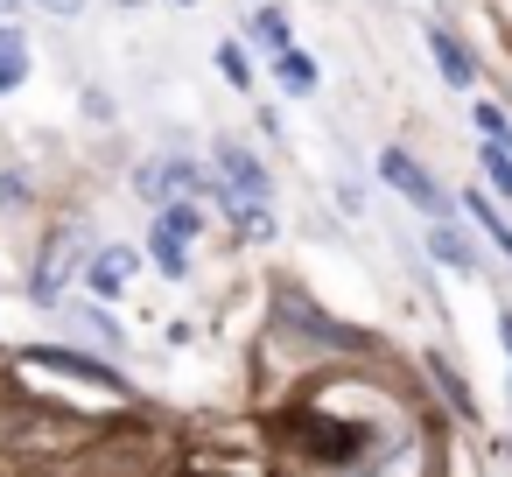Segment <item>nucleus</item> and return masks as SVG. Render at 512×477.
I'll list each match as a JSON object with an SVG mask.
<instances>
[{
  "mask_svg": "<svg viewBox=\"0 0 512 477\" xmlns=\"http://www.w3.org/2000/svg\"><path fill=\"white\" fill-rule=\"evenodd\" d=\"M379 183H386V190H400V204H414V211H428V218H442V211H449V204H442V183H435L407 148H386V155H379Z\"/></svg>",
  "mask_w": 512,
  "mask_h": 477,
  "instance_id": "f257e3e1",
  "label": "nucleus"
},
{
  "mask_svg": "<svg viewBox=\"0 0 512 477\" xmlns=\"http://www.w3.org/2000/svg\"><path fill=\"white\" fill-rule=\"evenodd\" d=\"M141 197H148V204H197V197H204V169L183 162V155H169V162L141 169Z\"/></svg>",
  "mask_w": 512,
  "mask_h": 477,
  "instance_id": "f03ea898",
  "label": "nucleus"
},
{
  "mask_svg": "<svg viewBox=\"0 0 512 477\" xmlns=\"http://www.w3.org/2000/svg\"><path fill=\"white\" fill-rule=\"evenodd\" d=\"M421 36H428V57H435L442 85H449V92H470V85H477V57H470V43H463L456 29H442V22L421 29Z\"/></svg>",
  "mask_w": 512,
  "mask_h": 477,
  "instance_id": "7ed1b4c3",
  "label": "nucleus"
},
{
  "mask_svg": "<svg viewBox=\"0 0 512 477\" xmlns=\"http://www.w3.org/2000/svg\"><path fill=\"white\" fill-rule=\"evenodd\" d=\"M218 176H225V190H232V197H253V204H267V190H274V183H267V169H260L239 141H225V148H218Z\"/></svg>",
  "mask_w": 512,
  "mask_h": 477,
  "instance_id": "20e7f679",
  "label": "nucleus"
},
{
  "mask_svg": "<svg viewBox=\"0 0 512 477\" xmlns=\"http://www.w3.org/2000/svg\"><path fill=\"white\" fill-rule=\"evenodd\" d=\"M428 253H435V267H449V274H477V239H470L463 225H449V218L428 225Z\"/></svg>",
  "mask_w": 512,
  "mask_h": 477,
  "instance_id": "39448f33",
  "label": "nucleus"
},
{
  "mask_svg": "<svg viewBox=\"0 0 512 477\" xmlns=\"http://www.w3.org/2000/svg\"><path fill=\"white\" fill-rule=\"evenodd\" d=\"M134 246H99L92 253V267H85V281H92V295H120L127 281H134Z\"/></svg>",
  "mask_w": 512,
  "mask_h": 477,
  "instance_id": "423d86ee",
  "label": "nucleus"
},
{
  "mask_svg": "<svg viewBox=\"0 0 512 477\" xmlns=\"http://www.w3.org/2000/svg\"><path fill=\"white\" fill-rule=\"evenodd\" d=\"M148 246H155V267H162L169 281H183V274H190V239H183L176 225H162V218H155V239H148Z\"/></svg>",
  "mask_w": 512,
  "mask_h": 477,
  "instance_id": "0eeeda50",
  "label": "nucleus"
},
{
  "mask_svg": "<svg viewBox=\"0 0 512 477\" xmlns=\"http://www.w3.org/2000/svg\"><path fill=\"white\" fill-rule=\"evenodd\" d=\"M477 169H484V183H491L498 197H512V141H484V148H477Z\"/></svg>",
  "mask_w": 512,
  "mask_h": 477,
  "instance_id": "6e6552de",
  "label": "nucleus"
},
{
  "mask_svg": "<svg viewBox=\"0 0 512 477\" xmlns=\"http://www.w3.org/2000/svg\"><path fill=\"white\" fill-rule=\"evenodd\" d=\"M22 78H29V43L15 29H0V92H15Z\"/></svg>",
  "mask_w": 512,
  "mask_h": 477,
  "instance_id": "1a4fd4ad",
  "label": "nucleus"
},
{
  "mask_svg": "<svg viewBox=\"0 0 512 477\" xmlns=\"http://www.w3.org/2000/svg\"><path fill=\"white\" fill-rule=\"evenodd\" d=\"M253 43H260V50H274V57H281V50H295L288 15H281V8H260V15H253Z\"/></svg>",
  "mask_w": 512,
  "mask_h": 477,
  "instance_id": "9d476101",
  "label": "nucleus"
},
{
  "mask_svg": "<svg viewBox=\"0 0 512 477\" xmlns=\"http://www.w3.org/2000/svg\"><path fill=\"white\" fill-rule=\"evenodd\" d=\"M463 204H470V218H477V225H484V232H491V239H498V253H505V260H512V218H498V204H491V197H484V190H470V197H463Z\"/></svg>",
  "mask_w": 512,
  "mask_h": 477,
  "instance_id": "9b49d317",
  "label": "nucleus"
},
{
  "mask_svg": "<svg viewBox=\"0 0 512 477\" xmlns=\"http://www.w3.org/2000/svg\"><path fill=\"white\" fill-rule=\"evenodd\" d=\"M274 71H281V85H288V92H316V57L281 50V64H274Z\"/></svg>",
  "mask_w": 512,
  "mask_h": 477,
  "instance_id": "f8f14e48",
  "label": "nucleus"
},
{
  "mask_svg": "<svg viewBox=\"0 0 512 477\" xmlns=\"http://www.w3.org/2000/svg\"><path fill=\"white\" fill-rule=\"evenodd\" d=\"M64 316H71V323H78V330H85V337H99V344H106V351H120V323H113V316H106V309H64Z\"/></svg>",
  "mask_w": 512,
  "mask_h": 477,
  "instance_id": "ddd939ff",
  "label": "nucleus"
},
{
  "mask_svg": "<svg viewBox=\"0 0 512 477\" xmlns=\"http://www.w3.org/2000/svg\"><path fill=\"white\" fill-rule=\"evenodd\" d=\"M218 71L232 78V92H253V64H246V50H239V43H218Z\"/></svg>",
  "mask_w": 512,
  "mask_h": 477,
  "instance_id": "4468645a",
  "label": "nucleus"
},
{
  "mask_svg": "<svg viewBox=\"0 0 512 477\" xmlns=\"http://www.w3.org/2000/svg\"><path fill=\"white\" fill-rule=\"evenodd\" d=\"M477 134H484V141H512V120H505L498 106H477Z\"/></svg>",
  "mask_w": 512,
  "mask_h": 477,
  "instance_id": "2eb2a0df",
  "label": "nucleus"
},
{
  "mask_svg": "<svg viewBox=\"0 0 512 477\" xmlns=\"http://www.w3.org/2000/svg\"><path fill=\"white\" fill-rule=\"evenodd\" d=\"M428 372H435V379H442V393H449V400H456V407H463V414H470V386H463V379H456V372H449V358H435V365H428Z\"/></svg>",
  "mask_w": 512,
  "mask_h": 477,
  "instance_id": "dca6fc26",
  "label": "nucleus"
},
{
  "mask_svg": "<svg viewBox=\"0 0 512 477\" xmlns=\"http://www.w3.org/2000/svg\"><path fill=\"white\" fill-rule=\"evenodd\" d=\"M162 225H176L183 239H197V225H204V218H197V204H169V211H162Z\"/></svg>",
  "mask_w": 512,
  "mask_h": 477,
  "instance_id": "f3484780",
  "label": "nucleus"
},
{
  "mask_svg": "<svg viewBox=\"0 0 512 477\" xmlns=\"http://www.w3.org/2000/svg\"><path fill=\"white\" fill-rule=\"evenodd\" d=\"M36 8H50V15H78L85 0H36Z\"/></svg>",
  "mask_w": 512,
  "mask_h": 477,
  "instance_id": "a211bd4d",
  "label": "nucleus"
},
{
  "mask_svg": "<svg viewBox=\"0 0 512 477\" xmlns=\"http://www.w3.org/2000/svg\"><path fill=\"white\" fill-rule=\"evenodd\" d=\"M498 344H505V358H512V309L498 316Z\"/></svg>",
  "mask_w": 512,
  "mask_h": 477,
  "instance_id": "6ab92c4d",
  "label": "nucleus"
},
{
  "mask_svg": "<svg viewBox=\"0 0 512 477\" xmlns=\"http://www.w3.org/2000/svg\"><path fill=\"white\" fill-rule=\"evenodd\" d=\"M113 8H141V0H113Z\"/></svg>",
  "mask_w": 512,
  "mask_h": 477,
  "instance_id": "aec40b11",
  "label": "nucleus"
},
{
  "mask_svg": "<svg viewBox=\"0 0 512 477\" xmlns=\"http://www.w3.org/2000/svg\"><path fill=\"white\" fill-rule=\"evenodd\" d=\"M8 8H15V0H0V15H8Z\"/></svg>",
  "mask_w": 512,
  "mask_h": 477,
  "instance_id": "412c9836",
  "label": "nucleus"
},
{
  "mask_svg": "<svg viewBox=\"0 0 512 477\" xmlns=\"http://www.w3.org/2000/svg\"><path fill=\"white\" fill-rule=\"evenodd\" d=\"M183 8H190V0H183Z\"/></svg>",
  "mask_w": 512,
  "mask_h": 477,
  "instance_id": "4be33fe9",
  "label": "nucleus"
}]
</instances>
